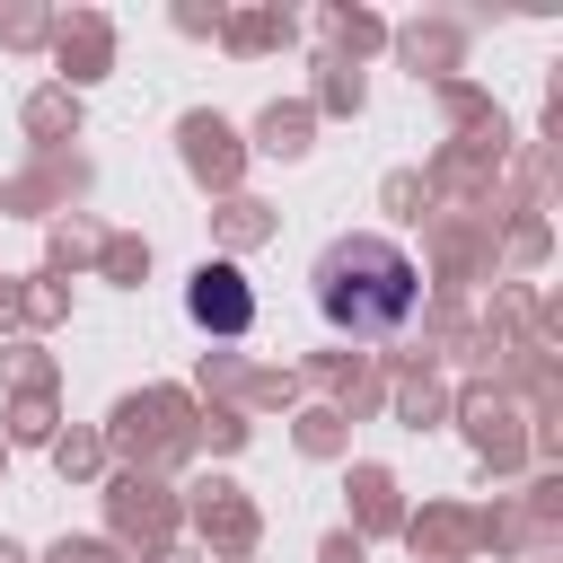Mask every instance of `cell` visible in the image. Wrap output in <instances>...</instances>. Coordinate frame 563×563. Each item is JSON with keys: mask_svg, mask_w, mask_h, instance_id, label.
Instances as JSON below:
<instances>
[{"mask_svg": "<svg viewBox=\"0 0 563 563\" xmlns=\"http://www.w3.org/2000/svg\"><path fill=\"white\" fill-rule=\"evenodd\" d=\"M317 308L343 334H396L422 308V273H413V255L396 238H343L317 264Z\"/></svg>", "mask_w": 563, "mask_h": 563, "instance_id": "6da1fadb", "label": "cell"}, {"mask_svg": "<svg viewBox=\"0 0 563 563\" xmlns=\"http://www.w3.org/2000/svg\"><path fill=\"white\" fill-rule=\"evenodd\" d=\"M185 317L211 325V334H246V325H255V290H246V273H238V264H202V273L185 282Z\"/></svg>", "mask_w": 563, "mask_h": 563, "instance_id": "7a4b0ae2", "label": "cell"}]
</instances>
